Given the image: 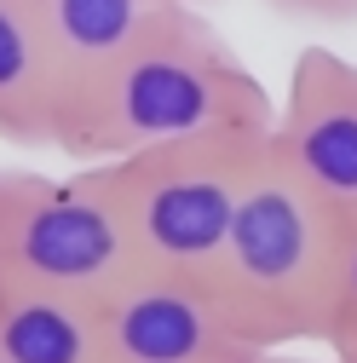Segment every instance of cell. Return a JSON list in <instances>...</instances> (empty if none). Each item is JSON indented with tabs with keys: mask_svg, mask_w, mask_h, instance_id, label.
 I'll list each match as a JSON object with an SVG mask.
<instances>
[{
	"mask_svg": "<svg viewBox=\"0 0 357 363\" xmlns=\"http://www.w3.org/2000/svg\"><path fill=\"white\" fill-rule=\"evenodd\" d=\"M265 156H271V127H248V133L156 145L139 156L86 162V167L115 202L132 254H139V271L208 283Z\"/></svg>",
	"mask_w": 357,
	"mask_h": 363,
	"instance_id": "obj_3",
	"label": "cell"
},
{
	"mask_svg": "<svg viewBox=\"0 0 357 363\" xmlns=\"http://www.w3.org/2000/svg\"><path fill=\"white\" fill-rule=\"evenodd\" d=\"M35 6H40L47 35H52L58 69H64L69 93H75V86H86L104 64H115L167 6H178V0H35Z\"/></svg>",
	"mask_w": 357,
	"mask_h": 363,
	"instance_id": "obj_9",
	"label": "cell"
},
{
	"mask_svg": "<svg viewBox=\"0 0 357 363\" xmlns=\"http://www.w3.org/2000/svg\"><path fill=\"white\" fill-rule=\"evenodd\" d=\"M0 363H6V352H0Z\"/></svg>",
	"mask_w": 357,
	"mask_h": 363,
	"instance_id": "obj_15",
	"label": "cell"
},
{
	"mask_svg": "<svg viewBox=\"0 0 357 363\" xmlns=\"http://www.w3.org/2000/svg\"><path fill=\"white\" fill-rule=\"evenodd\" d=\"M132 271V237L93 167H81L75 179L0 167V289L104 300Z\"/></svg>",
	"mask_w": 357,
	"mask_h": 363,
	"instance_id": "obj_4",
	"label": "cell"
},
{
	"mask_svg": "<svg viewBox=\"0 0 357 363\" xmlns=\"http://www.w3.org/2000/svg\"><path fill=\"white\" fill-rule=\"evenodd\" d=\"M334 248L340 213L311 196L277 156H265L237 208L225 254L208 271V289L231 329L254 346H323L334 317Z\"/></svg>",
	"mask_w": 357,
	"mask_h": 363,
	"instance_id": "obj_2",
	"label": "cell"
},
{
	"mask_svg": "<svg viewBox=\"0 0 357 363\" xmlns=\"http://www.w3.org/2000/svg\"><path fill=\"white\" fill-rule=\"evenodd\" d=\"M277 104L196 6H167L132 47L104 64L64 104L58 150L86 162L139 156L156 145H191L213 133L271 127Z\"/></svg>",
	"mask_w": 357,
	"mask_h": 363,
	"instance_id": "obj_1",
	"label": "cell"
},
{
	"mask_svg": "<svg viewBox=\"0 0 357 363\" xmlns=\"http://www.w3.org/2000/svg\"><path fill=\"white\" fill-rule=\"evenodd\" d=\"M0 352L6 363H110L104 311L86 294L0 289Z\"/></svg>",
	"mask_w": 357,
	"mask_h": 363,
	"instance_id": "obj_8",
	"label": "cell"
},
{
	"mask_svg": "<svg viewBox=\"0 0 357 363\" xmlns=\"http://www.w3.org/2000/svg\"><path fill=\"white\" fill-rule=\"evenodd\" d=\"M219 363H305V357H288V352H277V346H254V340H242V346H231ZM334 363V357H329Z\"/></svg>",
	"mask_w": 357,
	"mask_h": 363,
	"instance_id": "obj_12",
	"label": "cell"
},
{
	"mask_svg": "<svg viewBox=\"0 0 357 363\" xmlns=\"http://www.w3.org/2000/svg\"><path fill=\"white\" fill-rule=\"evenodd\" d=\"M69 81L35 0H0V139L18 150H58Z\"/></svg>",
	"mask_w": 357,
	"mask_h": 363,
	"instance_id": "obj_7",
	"label": "cell"
},
{
	"mask_svg": "<svg viewBox=\"0 0 357 363\" xmlns=\"http://www.w3.org/2000/svg\"><path fill=\"white\" fill-rule=\"evenodd\" d=\"M357 329V213H340V248H334V317L329 340ZM323 340V346H329Z\"/></svg>",
	"mask_w": 357,
	"mask_h": 363,
	"instance_id": "obj_10",
	"label": "cell"
},
{
	"mask_svg": "<svg viewBox=\"0 0 357 363\" xmlns=\"http://www.w3.org/2000/svg\"><path fill=\"white\" fill-rule=\"evenodd\" d=\"M288 23H357V0H259Z\"/></svg>",
	"mask_w": 357,
	"mask_h": 363,
	"instance_id": "obj_11",
	"label": "cell"
},
{
	"mask_svg": "<svg viewBox=\"0 0 357 363\" xmlns=\"http://www.w3.org/2000/svg\"><path fill=\"white\" fill-rule=\"evenodd\" d=\"M185 6H208V0H185Z\"/></svg>",
	"mask_w": 357,
	"mask_h": 363,
	"instance_id": "obj_14",
	"label": "cell"
},
{
	"mask_svg": "<svg viewBox=\"0 0 357 363\" xmlns=\"http://www.w3.org/2000/svg\"><path fill=\"white\" fill-rule=\"evenodd\" d=\"M329 357H334V363H357V329L334 335V340H329Z\"/></svg>",
	"mask_w": 357,
	"mask_h": 363,
	"instance_id": "obj_13",
	"label": "cell"
},
{
	"mask_svg": "<svg viewBox=\"0 0 357 363\" xmlns=\"http://www.w3.org/2000/svg\"><path fill=\"white\" fill-rule=\"evenodd\" d=\"M271 156L334 213H357V64L305 47L271 116Z\"/></svg>",
	"mask_w": 357,
	"mask_h": 363,
	"instance_id": "obj_5",
	"label": "cell"
},
{
	"mask_svg": "<svg viewBox=\"0 0 357 363\" xmlns=\"http://www.w3.org/2000/svg\"><path fill=\"white\" fill-rule=\"evenodd\" d=\"M98 311L110 363H219L231 346H242L213 289L196 277L132 271L98 300Z\"/></svg>",
	"mask_w": 357,
	"mask_h": 363,
	"instance_id": "obj_6",
	"label": "cell"
}]
</instances>
